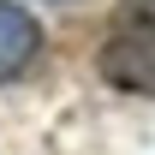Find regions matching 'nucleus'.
Listing matches in <instances>:
<instances>
[{
    "label": "nucleus",
    "mask_w": 155,
    "mask_h": 155,
    "mask_svg": "<svg viewBox=\"0 0 155 155\" xmlns=\"http://www.w3.org/2000/svg\"><path fill=\"white\" fill-rule=\"evenodd\" d=\"M101 78L125 96H155V6H125L101 42Z\"/></svg>",
    "instance_id": "1"
},
{
    "label": "nucleus",
    "mask_w": 155,
    "mask_h": 155,
    "mask_svg": "<svg viewBox=\"0 0 155 155\" xmlns=\"http://www.w3.org/2000/svg\"><path fill=\"white\" fill-rule=\"evenodd\" d=\"M36 54H42V24L24 12L18 0H0V84L24 78Z\"/></svg>",
    "instance_id": "2"
}]
</instances>
